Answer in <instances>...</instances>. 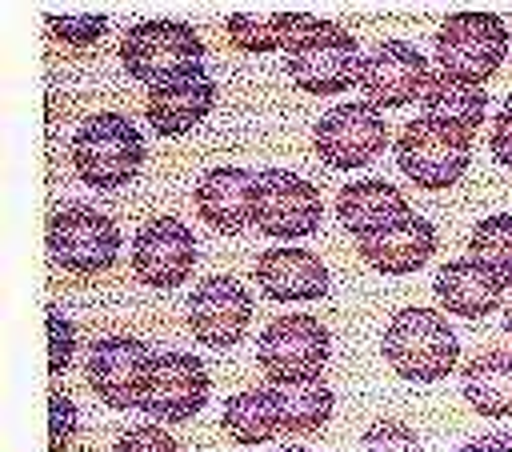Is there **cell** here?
<instances>
[{
	"label": "cell",
	"instance_id": "6da1fadb",
	"mask_svg": "<svg viewBox=\"0 0 512 452\" xmlns=\"http://www.w3.org/2000/svg\"><path fill=\"white\" fill-rule=\"evenodd\" d=\"M384 360L396 376L412 384H436L444 380L460 360V340L448 328L444 312L436 308H400L380 340Z\"/></svg>",
	"mask_w": 512,
	"mask_h": 452
},
{
	"label": "cell",
	"instance_id": "7a4b0ae2",
	"mask_svg": "<svg viewBox=\"0 0 512 452\" xmlns=\"http://www.w3.org/2000/svg\"><path fill=\"white\" fill-rule=\"evenodd\" d=\"M144 164V136L120 112L88 116L72 136V168L88 188H124Z\"/></svg>",
	"mask_w": 512,
	"mask_h": 452
},
{
	"label": "cell",
	"instance_id": "3957f363",
	"mask_svg": "<svg viewBox=\"0 0 512 452\" xmlns=\"http://www.w3.org/2000/svg\"><path fill=\"white\" fill-rule=\"evenodd\" d=\"M360 44L356 36L336 24V20H312V28H304L296 36V44L288 48L284 72L292 76V84L300 92L312 96H336L352 84H360Z\"/></svg>",
	"mask_w": 512,
	"mask_h": 452
},
{
	"label": "cell",
	"instance_id": "277c9868",
	"mask_svg": "<svg viewBox=\"0 0 512 452\" xmlns=\"http://www.w3.org/2000/svg\"><path fill=\"white\" fill-rule=\"evenodd\" d=\"M468 160H472V132L456 128L448 120L416 116L396 136V164L424 192L452 188L464 176Z\"/></svg>",
	"mask_w": 512,
	"mask_h": 452
},
{
	"label": "cell",
	"instance_id": "5b68a950",
	"mask_svg": "<svg viewBox=\"0 0 512 452\" xmlns=\"http://www.w3.org/2000/svg\"><path fill=\"white\" fill-rule=\"evenodd\" d=\"M48 256L72 276H100L120 256V228L92 204H64L44 228Z\"/></svg>",
	"mask_w": 512,
	"mask_h": 452
},
{
	"label": "cell",
	"instance_id": "8992f818",
	"mask_svg": "<svg viewBox=\"0 0 512 452\" xmlns=\"http://www.w3.org/2000/svg\"><path fill=\"white\" fill-rule=\"evenodd\" d=\"M508 56V24L492 12H452L436 32V68L480 84L500 72Z\"/></svg>",
	"mask_w": 512,
	"mask_h": 452
},
{
	"label": "cell",
	"instance_id": "52a82bcc",
	"mask_svg": "<svg viewBox=\"0 0 512 452\" xmlns=\"http://www.w3.org/2000/svg\"><path fill=\"white\" fill-rule=\"evenodd\" d=\"M200 56H204V40L184 20H140L120 40L124 72L132 80H144L148 88L172 80L176 72H184L192 64H200Z\"/></svg>",
	"mask_w": 512,
	"mask_h": 452
},
{
	"label": "cell",
	"instance_id": "ba28073f",
	"mask_svg": "<svg viewBox=\"0 0 512 452\" xmlns=\"http://www.w3.org/2000/svg\"><path fill=\"white\" fill-rule=\"evenodd\" d=\"M328 328L316 316H276L260 340H256V360L268 376V384H300V380H320L328 364Z\"/></svg>",
	"mask_w": 512,
	"mask_h": 452
},
{
	"label": "cell",
	"instance_id": "9c48e42d",
	"mask_svg": "<svg viewBox=\"0 0 512 452\" xmlns=\"http://www.w3.org/2000/svg\"><path fill=\"white\" fill-rule=\"evenodd\" d=\"M320 220H324L320 192L304 176L288 168L256 172V208H252L256 232L272 240H300V236L320 232Z\"/></svg>",
	"mask_w": 512,
	"mask_h": 452
},
{
	"label": "cell",
	"instance_id": "30bf717a",
	"mask_svg": "<svg viewBox=\"0 0 512 452\" xmlns=\"http://www.w3.org/2000/svg\"><path fill=\"white\" fill-rule=\"evenodd\" d=\"M388 144V128L380 108L372 104H336L312 128V148L328 168H364Z\"/></svg>",
	"mask_w": 512,
	"mask_h": 452
},
{
	"label": "cell",
	"instance_id": "8fae6325",
	"mask_svg": "<svg viewBox=\"0 0 512 452\" xmlns=\"http://www.w3.org/2000/svg\"><path fill=\"white\" fill-rule=\"evenodd\" d=\"M212 380L208 368L188 356V352H160L148 364L144 392H140V412H148L160 424H180L192 420L208 404Z\"/></svg>",
	"mask_w": 512,
	"mask_h": 452
},
{
	"label": "cell",
	"instance_id": "7c38bea8",
	"mask_svg": "<svg viewBox=\"0 0 512 452\" xmlns=\"http://www.w3.org/2000/svg\"><path fill=\"white\" fill-rule=\"evenodd\" d=\"M152 364V348L140 336L128 332H112L100 336L88 348V364L84 376L92 384V392L108 404V408H140V392H144V376Z\"/></svg>",
	"mask_w": 512,
	"mask_h": 452
},
{
	"label": "cell",
	"instance_id": "4fadbf2b",
	"mask_svg": "<svg viewBox=\"0 0 512 452\" xmlns=\"http://www.w3.org/2000/svg\"><path fill=\"white\" fill-rule=\"evenodd\" d=\"M252 324V296L236 276H208L188 296V332L204 348H236Z\"/></svg>",
	"mask_w": 512,
	"mask_h": 452
},
{
	"label": "cell",
	"instance_id": "5bb4252c",
	"mask_svg": "<svg viewBox=\"0 0 512 452\" xmlns=\"http://www.w3.org/2000/svg\"><path fill=\"white\" fill-rule=\"evenodd\" d=\"M196 264V236L176 216H152L132 236V272L148 288H180Z\"/></svg>",
	"mask_w": 512,
	"mask_h": 452
},
{
	"label": "cell",
	"instance_id": "9a60e30c",
	"mask_svg": "<svg viewBox=\"0 0 512 452\" xmlns=\"http://www.w3.org/2000/svg\"><path fill=\"white\" fill-rule=\"evenodd\" d=\"M428 60L408 40H380L364 64H360V88L372 108H404L416 96H424L428 84Z\"/></svg>",
	"mask_w": 512,
	"mask_h": 452
},
{
	"label": "cell",
	"instance_id": "2e32d148",
	"mask_svg": "<svg viewBox=\"0 0 512 452\" xmlns=\"http://www.w3.org/2000/svg\"><path fill=\"white\" fill-rule=\"evenodd\" d=\"M212 104H216V80L200 64H192V68L176 72L172 80L148 88L144 116H148L152 132H160V136H184L188 128H196L212 112Z\"/></svg>",
	"mask_w": 512,
	"mask_h": 452
},
{
	"label": "cell",
	"instance_id": "e0dca14e",
	"mask_svg": "<svg viewBox=\"0 0 512 452\" xmlns=\"http://www.w3.org/2000/svg\"><path fill=\"white\" fill-rule=\"evenodd\" d=\"M252 208H256V172L248 168H208L196 180V212L208 228L236 236L252 224Z\"/></svg>",
	"mask_w": 512,
	"mask_h": 452
},
{
	"label": "cell",
	"instance_id": "ac0fdd59",
	"mask_svg": "<svg viewBox=\"0 0 512 452\" xmlns=\"http://www.w3.org/2000/svg\"><path fill=\"white\" fill-rule=\"evenodd\" d=\"M356 252H360L364 264H372L384 276H408V272H416V268H424L432 260L436 228L424 216L408 212L404 220H396V224L356 240Z\"/></svg>",
	"mask_w": 512,
	"mask_h": 452
},
{
	"label": "cell",
	"instance_id": "d6986e66",
	"mask_svg": "<svg viewBox=\"0 0 512 452\" xmlns=\"http://www.w3.org/2000/svg\"><path fill=\"white\" fill-rule=\"evenodd\" d=\"M256 288L276 300H320L328 292V268L308 248H268L256 256Z\"/></svg>",
	"mask_w": 512,
	"mask_h": 452
},
{
	"label": "cell",
	"instance_id": "ffe728a7",
	"mask_svg": "<svg viewBox=\"0 0 512 452\" xmlns=\"http://www.w3.org/2000/svg\"><path fill=\"white\" fill-rule=\"evenodd\" d=\"M408 212H412V208H408L404 192H400L396 184L372 180V176L344 184L340 196H336V216H340V224H344L356 240H364V236H372V232H380V228L404 220Z\"/></svg>",
	"mask_w": 512,
	"mask_h": 452
},
{
	"label": "cell",
	"instance_id": "44dd1931",
	"mask_svg": "<svg viewBox=\"0 0 512 452\" xmlns=\"http://www.w3.org/2000/svg\"><path fill=\"white\" fill-rule=\"evenodd\" d=\"M432 292H436L444 312L464 316V320H484V316L496 312L504 288L476 260H448V264L436 268Z\"/></svg>",
	"mask_w": 512,
	"mask_h": 452
},
{
	"label": "cell",
	"instance_id": "7402d4cb",
	"mask_svg": "<svg viewBox=\"0 0 512 452\" xmlns=\"http://www.w3.org/2000/svg\"><path fill=\"white\" fill-rule=\"evenodd\" d=\"M460 392L488 420L512 416V352H504V348L476 352L460 368Z\"/></svg>",
	"mask_w": 512,
	"mask_h": 452
},
{
	"label": "cell",
	"instance_id": "603a6c76",
	"mask_svg": "<svg viewBox=\"0 0 512 452\" xmlns=\"http://www.w3.org/2000/svg\"><path fill=\"white\" fill-rule=\"evenodd\" d=\"M420 104H424V116H436V120H448L464 132H476L484 124V112H488V92L480 84L456 80L448 72H432Z\"/></svg>",
	"mask_w": 512,
	"mask_h": 452
},
{
	"label": "cell",
	"instance_id": "cb8c5ba5",
	"mask_svg": "<svg viewBox=\"0 0 512 452\" xmlns=\"http://www.w3.org/2000/svg\"><path fill=\"white\" fill-rule=\"evenodd\" d=\"M280 416L284 436H312L332 416V388L324 380H300V384H268Z\"/></svg>",
	"mask_w": 512,
	"mask_h": 452
},
{
	"label": "cell",
	"instance_id": "d4e9b609",
	"mask_svg": "<svg viewBox=\"0 0 512 452\" xmlns=\"http://www.w3.org/2000/svg\"><path fill=\"white\" fill-rule=\"evenodd\" d=\"M316 16H304V12H232L228 16V40L240 48V52H276V48H292L296 36L304 28H312Z\"/></svg>",
	"mask_w": 512,
	"mask_h": 452
},
{
	"label": "cell",
	"instance_id": "484cf974",
	"mask_svg": "<svg viewBox=\"0 0 512 452\" xmlns=\"http://www.w3.org/2000/svg\"><path fill=\"white\" fill-rule=\"evenodd\" d=\"M228 440L252 448V444H268L272 436H280V416H276V400L272 388H248L224 400V416H220Z\"/></svg>",
	"mask_w": 512,
	"mask_h": 452
},
{
	"label": "cell",
	"instance_id": "4316f807",
	"mask_svg": "<svg viewBox=\"0 0 512 452\" xmlns=\"http://www.w3.org/2000/svg\"><path fill=\"white\" fill-rule=\"evenodd\" d=\"M468 260H476L500 288H512V216H484L468 236Z\"/></svg>",
	"mask_w": 512,
	"mask_h": 452
},
{
	"label": "cell",
	"instance_id": "83f0119b",
	"mask_svg": "<svg viewBox=\"0 0 512 452\" xmlns=\"http://www.w3.org/2000/svg\"><path fill=\"white\" fill-rule=\"evenodd\" d=\"M360 452H424V444L416 440V432L400 420H376L368 424V432L360 436Z\"/></svg>",
	"mask_w": 512,
	"mask_h": 452
},
{
	"label": "cell",
	"instance_id": "f1b7e54d",
	"mask_svg": "<svg viewBox=\"0 0 512 452\" xmlns=\"http://www.w3.org/2000/svg\"><path fill=\"white\" fill-rule=\"evenodd\" d=\"M44 24L60 44H72V48H88L108 32L104 16H44Z\"/></svg>",
	"mask_w": 512,
	"mask_h": 452
},
{
	"label": "cell",
	"instance_id": "f546056e",
	"mask_svg": "<svg viewBox=\"0 0 512 452\" xmlns=\"http://www.w3.org/2000/svg\"><path fill=\"white\" fill-rule=\"evenodd\" d=\"M72 356H76V328L60 308H48V372L52 376L68 372Z\"/></svg>",
	"mask_w": 512,
	"mask_h": 452
},
{
	"label": "cell",
	"instance_id": "4dcf8cb0",
	"mask_svg": "<svg viewBox=\"0 0 512 452\" xmlns=\"http://www.w3.org/2000/svg\"><path fill=\"white\" fill-rule=\"evenodd\" d=\"M48 412H52V424H48V452H68L72 436H76V404L60 392V388H48Z\"/></svg>",
	"mask_w": 512,
	"mask_h": 452
},
{
	"label": "cell",
	"instance_id": "1f68e13d",
	"mask_svg": "<svg viewBox=\"0 0 512 452\" xmlns=\"http://www.w3.org/2000/svg\"><path fill=\"white\" fill-rule=\"evenodd\" d=\"M116 452H180V444L160 424H132L116 436Z\"/></svg>",
	"mask_w": 512,
	"mask_h": 452
},
{
	"label": "cell",
	"instance_id": "d6a6232c",
	"mask_svg": "<svg viewBox=\"0 0 512 452\" xmlns=\"http://www.w3.org/2000/svg\"><path fill=\"white\" fill-rule=\"evenodd\" d=\"M488 148H492V156H496V164H504V168H512V96L504 100V108H500V116L492 120V136H488Z\"/></svg>",
	"mask_w": 512,
	"mask_h": 452
},
{
	"label": "cell",
	"instance_id": "836d02e7",
	"mask_svg": "<svg viewBox=\"0 0 512 452\" xmlns=\"http://www.w3.org/2000/svg\"><path fill=\"white\" fill-rule=\"evenodd\" d=\"M456 452H496V444H492V436H480V440H468V444H460Z\"/></svg>",
	"mask_w": 512,
	"mask_h": 452
},
{
	"label": "cell",
	"instance_id": "e575fe53",
	"mask_svg": "<svg viewBox=\"0 0 512 452\" xmlns=\"http://www.w3.org/2000/svg\"><path fill=\"white\" fill-rule=\"evenodd\" d=\"M488 436H492L496 452H512V428H504V432H488Z\"/></svg>",
	"mask_w": 512,
	"mask_h": 452
},
{
	"label": "cell",
	"instance_id": "d590c367",
	"mask_svg": "<svg viewBox=\"0 0 512 452\" xmlns=\"http://www.w3.org/2000/svg\"><path fill=\"white\" fill-rule=\"evenodd\" d=\"M504 332H508V336H512V304H508V308H504Z\"/></svg>",
	"mask_w": 512,
	"mask_h": 452
},
{
	"label": "cell",
	"instance_id": "8d00e7d4",
	"mask_svg": "<svg viewBox=\"0 0 512 452\" xmlns=\"http://www.w3.org/2000/svg\"><path fill=\"white\" fill-rule=\"evenodd\" d=\"M276 452H312V448H276Z\"/></svg>",
	"mask_w": 512,
	"mask_h": 452
}]
</instances>
